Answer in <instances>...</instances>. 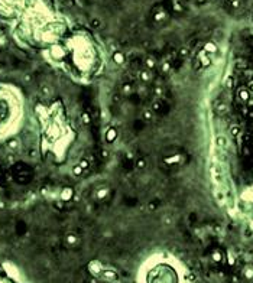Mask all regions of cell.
<instances>
[{
  "label": "cell",
  "mask_w": 253,
  "mask_h": 283,
  "mask_svg": "<svg viewBox=\"0 0 253 283\" xmlns=\"http://www.w3.org/2000/svg\"><path fill=\"white\" fill-rule=\"evenodd\" d=\"M213 258L216 260V262H220V260H221V256H220V253H214V254H213Z\"/></svg>",
  "instance_id": "cell-21"
},
{
  "label": "cell",
  "mask_w": 253,
  "mask_h": 283,
  "mask_svg": "<svg viewBox=\"0 0 253 283\" xmlns=\"http://www.w3.org/2000/svg\"><path fill=\"white\" fill-rule=\"evenodd\" d=\"M160 105H162V103H160V101H155L153 105H152V110L153 111H159L160 110Z\"/></svg>",
  "instance_id": "cell-14"
},
{
  "label": "cell",
  "mask_w": 253,
  "mask_h": 283,
  "mask_svg": "<svg viewBox=\"0 0 253 283\" xmlns=\"http://www.w3.org/2000/svg\"><path fill=\"white\" fill-rule=\"evenodd\" d=\"M81 172H83V168H81L80 165L74 168V173H75V175H78V173H81Z\"/></svg>",
  "instance_id": "cell-20"
},
{
  "label": "cell",
  "mask_w": 253,
  "mask_h": 283,
  "mask_svg": "<svg viewBox=\"0 0 253 283\" xmlns=\"http://www.w3.org/2000/svg\"><path fill=\"white\" fill-rule=\"evenodd\" d=\"M165 224H171V218L168 217V218H165Z\"/></svg>",
  "instance_id": "cell-33"
},
{
  "label": "cell",
  "mask_w": 253,
  "mask_h": 283,
  "mask_svg": "<svg viewBox=\"0 0 253 283\" xmlns=\"http://www.w3.org/2000/svg\"><path fill=\"white\" fill-rule=\"evenodd\" d=\"M155 207H156V205H155V204H152V202H150V204H149V208H150V209H155Z\"/></svg>",
  "instance_id": "cell-34"
},
{
  "label": "cell",
  "mask_w": 253,
  "mask_h": 283,
  "mask_svg": "<svg viewBox=\"0 0 253 283\" xmlns=\"http://www.w3.org/2000/svg\"><path fill=\"white\" fill-rule=\"evenodd\" d=\"M169 68H171V67H169V64H168V62H165V64L162 65V71H168Z\"/></svg>",
  "instance_id": "cell-29"
},
{
  "label": "cell",
  "mask_w": 253,
  "mask_h": 283,
  "mask_svg": "<svg viewBox=\"0 0 253 283\" xmlns=\"http://www.w3.org/2000/svg\"><path fill=\"white\" fill-rule=\"evenodd\" d=\"M233 85H234V78L230 75V77H227V80H226V87H227V88H232Z\"/></svg>",
  "instance_id": "cell-11"
},
{
  "label": "cell",
  "mask_w": 253,
  "mask_h": 283,
  "mask_svg": "<svg viewBox=\"0 0 253 283\" xmlns=\"http://www.w3.org/2000/svg\"><path fill=\"white\" fill-rule=\"evenodd\" d=\"M123 90H125V93L127 94V93H130V90H132V87H130L129 84H125V87H123Z\"/></svg>",
  "instance_id": "cell-22"
},
{
  "label": "cell",
  "mask_w": 253,
  "mask_h": 283,
  "mask_svg": "<svg viewBox=\"0 0 253 283\" xmlns=\"http://www.w3.org/2000/svg\"><path fill=\"white\" fill-rule=\"evenodd\" d=\"M140 75H142V78H143V81H148V80H149V75H148L146 72H140Z\"/></svg>",
  "instance_id": "cell-30"
},
{
  "label": "cell",
  "mask_w": 253,
  "mask_h": 283,
  "mask_svg": "<svg viewBox=\"0 0 253 283\" xmlns=\"http://www.w3.org/2000/svg\"><path fill=\"white\" fill-rule=\"evenodd\" d=\"M68 243H70V244H74V243H75V237H74V235H68Z\"/></svg>",
  "instance_id": "cell-23"
},
{
  "label": "cell",
  "mask_w": 253,
  "mask_h": 283,
  "mask_svg": "<svg viewBox=\"0 0 253 283\" xmlns=\"http://www.w3.org/2000/svg\"><path fill=\"white\" fill-rule=\"evenodd\" d=\"M188 55V49L187 48H181L179 49V56H187Z\"/></svg>",
  "instance_id": "cell-18"
},
{
  "label": "cell",
  "mask_w": 253,
  "mask_h": 283,
  "mask_svg": "<svg viewBox=\"0 0 253 283\" xmlns=\"http://www.w3.org/2000/svg\"><path fill=\"white\" fill-rule=\"evenodd\" d=\"M123 54H120V52H117V54H114V61L116 62H119V64H122L123 62Z\"/></svg>",
  "instance_id": "cell-12"
},
{
  "label": "cell",
  "mask_w": 253,
  "mask_h": 283,
  "mask_svg": "<svg viewBox=\"0 0 253 283\" xmlns=\"http://www.w3.org/2000/svg\"><path fill=\"white\" fill-rule=\"evenodd\" d=\"M143 119H145V120H152V111H150V110H146V111L143 113Z\"/></svg>",
  "instance_id": "cell-16"
},
{
  "label": "cell",
  "mask_w": 253,
  "mask_h": 283,
  "mask_svg": "<svg viewBox=\"0 0 253 283\" xmlns=\"http://www.w3.org/2000/svg\"><path fill=\"white\" fill-rule=\"evenodd\" d=\"M88 270L91 272V274L99 276V274L103 272V267H101V264H100L99 262H91V263L88 264Z\"/></svg>",
  "instance_id": "cell-2"
},
{
  "label": "cell",
  "mask_w": 253,
  "mask_h": 283,
  "mask_svg": "<svg viewBox=\"0 0 253 283\" xmlns=\"http://www.w3.org/2000/svg\"><path fill=\"white\" fill-rule=\"evenodd\" d=\"M230 133H232L233 137H237L240 135V127L239 126H232V129H230Z\"/></svg>",
  "instance_id": "cell-10"
},
{
  "label": "cell",
  "mask_w": 253,
  "mask_h": 283,
  "mask_svg": "<svg viewBox=\"0 0 253 283\" xmlns=\"http://www.w3.org/2000/svg\"><path fill=\"white\" fill-rule=\"evenodd\" d=\"M146 282L148 283H178V277H176V273L169 266H158L149 273Z\"/></svg>",
  "instance_id": "cell-1"
},
{
  "label": "cell",
  "mask_w": 253,
  "mask_h": 283,
  "mask_svg": "<svg viewBox=\"0 0 253 283\" xmlns=\"http://www.w3.org/2000/svg\"><path fill=\"white\" fill-rule=\"evenodd\" d=\"M80 166H81L83 169H87V168H88V162H87V160H81Z\"/></svg>",
  "instance_id": "cell-24"
},
{
  "label": "cell",
  "mask_w": 253,
  "mask_h": 283,
  "mask_svg": "<svg viewBox=\"0 0 253 283\" xmlns=\"http://www.w3.org/2000/svg\"><path fill=\"white\" fill-rule=\"evenodd\" d=\"M246 277L247 279H252L253 277V270H246Z\"/></svg>",
  "instance_id": "cell-27"
},
{
  "label": "cell",
  "mask_w": 253,
  "mask_h": 283,
  "mask_svg": "<svg viewBox=\"0 0 253 283\" xmlns=\"http://www.w3.org/2000/svg\"><path fill=\"white\" fill-rule=\"evenodd\" d=\"M116 136H117V133H116V130H114V129H110L109 132H107V135H106V137H107L109 142H113Z\"/></svg>",
  "instance_id": "cell-9"
},
{
  "label": "cell",
  "mask_w": 253,
  "mask_h": 283,
  "mask_svg": "<svg viewBox=\"0 0 253 283\" xmlns=\"http://www.w3.org/2000/svg\"><path fill=\"white\" fill-rule=\"evenodd\" d=\"M204 51H205V52H208V54H214V52H217V46L214 45L213 42H208V43H205Z\"/></svg>",
  "instance_id": "cell-7"
},
{
  "label": "cell",
  "mask_w": 253,
  "mask_h": 283,
  "mask_svg": "<svg viewBox=\"0 0 253 283\" xmlns=\"http://www.w3.org/2000/svg\"><path fill=\"white\" fill-rule=\"evenodd\" d=\"M243 155H244V156H250V149H249V144H244V146H243Z\"/></svg>",
  "instance_id": "cell-17"
},
{
  "label": "cell",
  "mask_w": 253,
  "mask_h": 283,
  "mask_svg": "<svg viewBox=\"0 0 253 283\" xmlns=\"http://www.w3.org/2000/svg\"><path fill=\"white\" fill-rule=\"evenodd\" d=\"M42 93H43L45 95H48V94H49V88H48L47 85H45V87H42Z\"/></svg>",
  "instance_id": "cell-25"
},
{
  "label": "cell",
  "mask_w": 253,
  "mask_h": 283,
  "mask_svg": "<svg viewBox=\"0 0 253 283\" xmlns=\"http://www.w3.org/2000/svg\"><path fill=\"white\" fill-rule=\"evenodd\" d=\"M227 110H228V108H227V105H226L224 103H220V104L216 107V111H217V114H220V116H224V114L227 113Z\"/></svg>",
  "instance_id": "cell-6"
},
{
  "label": "cell",
  "mask_w": 253,
  "mask_h": 283,
  "mask_svg": "<svg viewBox=\"0 0 253 283\" xmlns=\"http://www.w3.org/2000/svg\"><path fill=\"white\" fill-rule=\"evenodd\" d=\"M91 25H93V28H97L100 25V22L99 20H93V22H91Z\"/></svg>",
  "instance_id": "cell-31"
},
{
  "label": "cell",
  "mask_w": 253,
  "mask_h": 283,
  "mask_svg": "<svg viewBox=\"0 0 253 283\" xmlns=\"http://www.w3.org/2000/svg\"><path fill=\"white\" fill-rule=\"evenodd\" d=\"M101 274H103V279H106V280H116L117 279V274L111 270H103Z\"/></svg>",
  "instance_id": "cell-4"
},
{
  "label": "cell",
  "mask_w": 253,
  "mask_h": 283,
  "mask_svg": "<svg viewBox=\"0 0 253 283\" xmlns=\"http://www.w3.org/2000/svg\"><path fill=\"white\" fill-rule=\"evenodd\" d=\"M146 65H148L149 68H152V67H155V61L150 59V58H148V59H146Z\"/></svg>",
  "instance_id": "cell-19"
},
{
  "label": "cell",
  "mask_w": 253,
  "mask_h": 283,
  "mask_svg": "<svg viewBox=\"0 0 253 283\" xmlns=\"http://www.w3.org/2000/svg\"><path fill=\"white\" fill-rule=\"evenodd\" d=\"M136 166L139 168V169H143V168L146 166V162H145V159H139V160L136 162Z\"/></svg>",
  "instance_id": "cell-15"
},
{
  "label": "cell",
  "mask_w": 253,
  "mask_h": 283,
  "mask_svg": "<svg viewBox=\"0 0 253 283\" xmlns=\"http://www.w3.org/2000/svg\"><path fill=\"white\" fill-rule=\"evenodd\" d=\"M247 67H249V62H247V59L239 58V59L236 61V70H239V71H244Z\"/></svg>",
  "instance_id": "cell-3"
},
{
  "label": "cell",
  "mask_w": 253,
  "mask_h": 283,
  "mask_svg": "<svg viewBox=\"0 0 253 283\" xmlns=\"http://www.w3.org/2000/svg\"><path fill=\"white\" fill-rule=\"evenodd\" d=\"M71 194H73V192H71V189H65V191H64V194H62V199H64V201H67L68 198L71 197Z\"/></svg>",
  "instance_id": "cell-13"
},
{
  "label": "cell",
  "mask_w": 253,
  "mask_h": 283,
  "mask_svg": "<svg viewBox=\"0 0 253 283\" xmlns=\"http://www.w3.org/2000/svg\"><path fill=\"white\" fill-rule=\"evenodd\" d=\"M83 120H84V123H90V117H88V114H87V113H84V114H83Z\"/></svg>",
  "instance_id": "cell-26"
},
{
  "label": "cell",
  "mask_w": 253,
  "mask_h": 283,
  "mask_svg": "<svg viewBox=\"0 0 253 283\" xmlns=\"http://www.w3.org/2000/svg\"><path fill=\"white\" fill-rule=\"evenodd\" d=\"M239 98H240L242 101H249V100H250L249 90H246V88H240V90H239Z\"/></svg>",
  "instance_id": "cell-5"
},
{
  "label": "cell",
  "mask_w": 253,
  "mask_h": 283,
  "mask_svg": "<svg viewBox=\"0 0 253 283\" xmlns=\"http://www.w3.org/2000/svg\"><path fill=\"white\" fill-rule=\"evenodd\" d=\"M101 156H103V158H107V156H109V152H107V150H103V152H101Z\"/></svg>",
  "instance_id": "cell-32"
},
{
  "label": "cell",
  "mask_w": 253,
  "mask_h": 283,
  "mask_svg": "<svg viewBox=\"0 0 253 283\" xmlns=\"http://www.w3.org/2000/svg\"><path fill=\"white\" fill-rule=\"evenodd\" d=\"M247 88H249V91H253V80H250L247 82Z\"/></svg>",
  "instance_id": "cell-28"
},
{
  "label": "cell",
  "mask_w": 253,
  "mask_h": 283,
  "mask_svg": "<svg viewBox=\"0 0 253 283\" xmlns=\"http://www.w3.org/2000/svg\"><path fill=\"white\" fill-rule=\"evenodd\" d=\"M216 143H217V146H218L220 149H226V147H227V140H226V137H223V136H218L217 140H216Z\"/></svg>",
  "instance_id": "cell-8"
}]
</instances>
